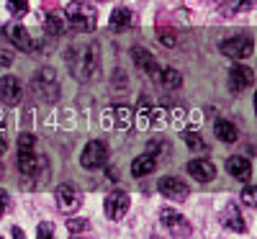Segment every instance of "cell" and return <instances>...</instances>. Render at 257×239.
Segmentation results:
<instances>
[{"label":"cell","instance_id":"cell-9","mask_svg":"<svg viewBox=\"0 0 257 239\" xmlns=\"http://www.w3.org/2000/svg\"><path fill=\"white\" fill-rule=\"evenodd\" d=\"M128 206H132V201H128V195L121 193V190L105 195V216H108L111 221H121L128 211Z\"/></svg>","mask_w":257,"mask_h":239},{"label":"cell","instance_id":"cell-36","mask_svg":"<svg viewBox=\"0 0 257 239\" xmlns=\"http://www.w3.org/2000/svg\"><path fill=\"white\" fill-rule=\"evenodd\" d=\"M105 175H108V180H118V172H116L113 167H108V170H105Z\"/></svg>","mask_w":257,"mask_h":239},{"label":"cell","instance_id":"cell-7","mask_svg":"<svg viewBox=\"0 0 257 239\" xmlns=\"http://www.w3.org/2000/svg\"><path fill=\"white\" fill-rule=\"evenodd\" d=\"M219 49H221V54H224V57H231V59H247V57L252 54L254 44H252V36L239 34V36L224 39L221 44H219Z\"/></svg>","mask_w":257,"mask_h":239},{"label":"cell","instance_id":"cell-13","mask_svg":"<svg viewBox=\"0 0 257 239\" xmlns=\"http://www.w3.org/2000/svg\"><path fill=\"white\" fill-rule=\"evenodd\" d=\"M132 59H134V64L144 72V75H149V77H157L160 75V64H157V59L149 54L144 47H134L132 49Z\"/></svg>","mask_w":257,"mask_h":239},{"label":"cell","instance_id":"cell-40","mask_svg":"<svg viewBox=\"0 0 257 239\" xmlns=\"http://www.w3.org/2000/svg\"><path fill=\"white\" fill-rule=\"evenodd\" d=\"M208 3H216V0H208Z\"/></svg>","mask_w":257,"mask_h":239},{"label":"cell","instance_id":"cell-20","mask_svg":"<svg viewBox=\"0 0 257 239\" xmlns=\"http://www.w3.org/2000/svg\"><path fill=\"white\" fill-rule=\"evenodd\" d=\"M155 165H157V157H155V155H142V157H137V160L132 162L134 178H142V175H147V172H152Z\"/></svg>","mask_w":257,"mask_h":239},{"label":"cell","instance_id":"cell-32","mask_svg":"<svg viewBox=\"0 0 257 239\" xmlns=\"http://www.w3.org/2000/svg\"><path fill=\"white\" fill-rule=\"evenodd\" d=\"M152 121H155L157 126L165 124V111H162V108H155V111H152Z\"/></svg>","mask_w":257,"mask_h":239},{"label":"cell","instance_id":"cell-27","mask_svg":"<svg viewBox=\"0 0 257 239\" xmlns=\"http://www.w3.org/2000/svg\"><path fill=\"white\" fill-rule=\"evenodd\" d=\"M67 229H70L72 234L88 231V229H90V221H88V219H80V216H70V219H67Z\"/></svg>","mask_w":257,"mask_h":239},{"label":"cell","instance_id":"cell-2","mask_svg":"<svg viewBox=\"0 0 257 239\" xmlns=\"http://www.w3.org/2000/svg\"><path fill=\"white\" fill-rule=\"evenodd\" d=\"M31 90L41 98V100H47V103H57L59 95H62V88H59V82H57V75L54 70H39L31 80Z\"/></svg>","mask_w":257,"mask_h":239},{"label":"cell","instance_id":"cell-28","mask_svg":"<svg viewBox=\"0 0 257 239\" xmlns=\"http://www.w3.org/2000/svg\"><path fill=\"white\" fill-rule=\"evenodd\" d=\"M242 201H244V206H249V208L257 206V188H254V185H247V188L242 190Z\"/></svg>","mask_w":257,"mask_h":239},{"label":"cell","instance_id":"cell-16","mask_svg":"<svg viewBox=\"0 0 257 239\" xmlns=\"http://www.w3.org/2000/svg\"><path fill=\"white\" fill-rule=\"evenodd\" d=\"M221 224L231 231H247V221H244V216L242 211L237 208V203H229L224 211H221Z\"/></svg>","mask_w":257,"mask_h":239},{"label":"cell","instance_id":"cell-21","mask_svg":"<svg viewBox=\"0 0 257 239\" xmlns=\"http://www.w3.org/2000/svg\"><path fill=\"white\" fill-rule=\"evenodd\" d=\"M160 80H162V85L167 90H175V88H180L183 85V75L175 70V67H167V70H160V75H157Z\"/></svg>","mask_w":257,"mask_h":239},{"label":"cell","instance_id":"cell-31","mask_svg":"<svg viewBox=\"0 0 257 239\" xmlns=\"http://www.w3.org/2000/svg\"><path fill=\"white\" fill-rule=\"evenodd\" d=\"M8 206H11V195L0 188V219H3V213L8 211Z\"/></svg>","mask_w":257,"mask_h":239},{"label":"cell","instance_id":"cell-22","mask_svg":"<svg viewBox=\"0 0 257 239\" xmlns=\"http://www.w3.org/2000/svg\"><path fill=\"white\" fill-rule=\"evenodd\" d=\"M254 8V0H231V3L224 8V16H234V13H244Z\"/></svg>","mask_w":257,"mask_h":239},{"label":"cell","instance_id":"cell-1","mask_svg":"<svg viewBox=\"0 0 257 239\" xmlns=\"http://www.w3.org/2000/svg\"><path fill=\"white\" fill-rule=\"evenodd\" d=\"M64 62H67L70 72L75 75V80L80 82H88L95 77L98 67H100V54H98V44H75L67 47L64 52Z\"/></svg>","mask_w":257,"mask_h":239},{"label":"cell","instance_id":"cell-18","mask_svg":"<svg viewBox=\"0 0 257 239\" xmlns=\"http://www.w3.org/2000/svg\"><path fill=\"white\" fill-rule=\"evenodd\" d=\"M134 24H137V18L128 8H116L111 13V31H128Z\"/></svg>","mask_w":257,"mask_h":239},{"label":"cell","instance_id":"cell-35","mask_svg":"<svg viewBox=\"0 0 257 239\" xmlns=\"http://www.w3.org/2000/svg\"><path fill=\"white\" fill-rule=\"evenodd\" d=\"M8 152V139H6V134H0V155H6Z\"/></svg>","mask_w":257,"mask_h":239},{"label":"cell","instance_id":"cell-34","mask_svg":"<svg viewBox=\"0 0 257 239\" xmlns=\"http://www.w3.org/2000/svg\"><path fill=\"white\" fill-rule=\"evenodd\" d=\"M160 39H162V44H165V47H173V44H175V36H170V34H162Z\"/></svg>","mask_w":257,"mask_h":239},{"label":"cell","instance_id":"cell-4","mask_svg":"<svg viewBox=\"0 0 257 239\" xmlns=\"http://www.w3.org/2000/svg\"><path fill=\"white\" fill-rule=\"evenodd\" d=\"M18 170L21 175L34 178V175H44L49 170V162L44 155H36L34 149H18Z\"/></svg>","mask_w":257,"mask_h":239},{"label":"cell","instance_id":"cell-17","mask_svg":"<svg viewBox=\"0 0 257 239\" xmlns=\"http://www.w3.org/2000/svg\"><path fill=\"white\" fill-rule=\"evenodd\" d=\"M226 170H229V175H234L242 183H249V178H252V165H249L247 157H229Z\"/></svg>","mask_w":257,"mask_h":239},{"label":"cell","instance_id":"cell-37","mask_svg":"<svg viewBox=\"0 0 257 239\" xmlns=\"http://www.w3.org/2000/svg\"><path fill=\"white\" fill-rule=\"evenodd\" d=\"M13 236H16V239H26V236H24V231H21L18 226H13Z\"/></svg>","mask_w":257,"mask_h":239},{"label":"cell","instance_id":"cell-15","mask_svg":"<svg viewBox=\"0 0 257 239\" xmlns=\"http://www.w3.org/2000/svg\"><path fill=\"white\" fill-rule=\"evenodd\" d=\"M188 172H190V175L196 178L198 183H208V180L216 178V165H213L211 160H206V157H201V160L188 162Z\"/></svg>","mask_w":257,"mask_h":239},{"label":"cell","instance_id":"cell-19","mask_svg":"<svg viewBox=\"0 0 257 239\" xmlns=\"http://www.w3.org/2000/svg\"><path fill=\"white\" fill-rule=\"evenodd\" d=\"M213 134H216V139H221V142H226V144L237 142V137H239L237 126H234L231 121H224V118L213 121Z\"/></svg>","mask_w":257,"mask_h":239},{"label":"cell","instance_id":"cell-39","mask_svg":"<svg viewBox=\"0 0 257 239\" xmlns=\"http://www.w3.org/2000/svg\"><path fill=\"white\" fill-rule=\"evenodd\" d=\"M98 3H108V0H98Z\"/></svg>","mask_w":257,"mask_h":239},{"label":"cell","instance_id":"cell-33","mask_svg":"<svg viewBox=\"0 0 257 239\" xmlns=\"http://www.w3.org/2000/svg\"><path fill=\"white\" fill-rule=\"evenodd\" d=\"M11 62H13V52H0V64L3 67H8Z\"/></svg>","mask_w":257,"mask_h":239},{"label":"cell","instance_id":"cell-11","mask_svg":"<svg viewBox=\"0 0 257 239\" xmlns=\"http://www.w3.org/2000/svg\"><path fill=\"white\" fill-rule=\"evenodd\" d=\"M157 190L165 195V198H173V201H185L188 195H190L188 185L183 180H178V178H162L157 183Z\"/></svg>","mask_w":257,"mask_h":239},{"label":"cell","instance_id":"cell-29","mask_svg":"<svg viewBox=\"0 0 257 239\" xmlns=\"http://www.w3.org/2000/svg\"><path fill=\"white\" fill-rule=\"evenodd\" d=\"M36 239H54V224L41 221L39 229H36Z\"/></svg>","mask_w":257,"mask_h":239},{"label":"cell","instance_id":"cell-26","mask_svg":"<svg viewBox=\"0 0 257 239\" xmlns=\"http://www.w3.org/2000/svg\"><path fill=\"white\" fill-rule=\"evenodd\" d=\"M8 11L16 18H24L29 13V0H8Z\"/></svg>","mask_w":257,"mask_h":239},{"label":"cell","instance_id":"cell-25","mask_svg":"<svg viewBox=\"0 0 257 239\" xmlns=\"http://www.w3.org/2000/svg\"><path fill=\"white\" fill-rule=\"evenodd\" d=\"M183 139L188 142V147H190L193 152H206V142H203L196 132H183Z\"/></svg>","mask_w":257,"mask_h":239},{"label":"cell","instance_id":"cell-3","mask_svg":"<svg viewBox=\"0 0 257 239\" xmlns=\"http://www.w3.org/2000/svg\"><path fill=\"white\" fill-rule=\"evenodd\" d=\"M64 16H67L72 29H77V31H93L95 29V11H93V6L85 3V0H72V3L64 8Z\"/></svg>","mask_w":257,"mask_h":239},{"label":"cell","instance_id":"cell-10","mask_svg":"<svg viewBox=\"0 0 257 239\" xmlns=\"http://www.w3.org/2000/svg\"><path fill=\"white\" fill-rule=\"evenodd\" d=\"M3 31H6V36L11 39V44L18 47L21 52H29V54H31V52L36 49V41L31 39V34L21 26V24H8Z\"/></svg>","mask_w":257,"mask_h":239},{"label":"cell","instance_id":"cell-41","mask_svg":"<svg viewBox=\"0 0 257 239\" xmlns=\"http://www.w3.org/2000/svg\"><path fill=\"white\" fill-rule=\"evenodd\" d=\"M0 239H3V236H0Z\"/></svg>","mask_w":257,"mask_h":239},{"label":"cell","instance_id":"cell-30","mask_svg":"<svg viewBox=\"0 0 257 239\" xmlns=\"http://www.w3.org/2000/svg\"><path fill=\"white\" fill-rule=\"evenodd\" d=\"M36 147V137L34 134H21L18 137V149H34Z\"/></svg>","mask_w":257,"mask_h":239},{"label":"cell","instance_id":"cell-6","mask_svg":"<svg viewBox=\"0 0 257 239\" xmlns=\"http://www.w3.org/2000/svg\"><path fill=\"white\" fill-rule=\"evenodd\" d=\"M105 162H108V147H105V142L93 139V142L85 144V149H82V157H80V165H82L85 170L103 167Z\"/></svg>","mask_w":257,"mask_h":239},{"label":"cell","instance_id":"cell-23","mask_svg":"<svg viewBox=\"0 0 257 239\" xmlns=\"http://www.w3.org/2000/svg\"><path fill=\"white\" fill-rule=\"evenodd\" d=\"M44 24H47V34L49 36H62L64 34V24H62V18L57 13H49Z\"/></svg>","mask_w":257,"mask_h":239},{"label":"cell","instance_id":"cell-8","mask_svg":"<svg viewBox=\"0 0 257 239\" xmlns=\"http://www.w3.org/2000/svg\"><path fill=\"white\" fill-rule=\"evenodd\" d=\"M54 198H57V206H59V211H62V213H75V211L80 208V203H82L80 190H77L75 185H70V183L57 185Z\"/></svg>","mask_w":257,"mask_h":239},{"label":"cell","instance_id":"cell-14","mask_svg":"<svg viewBox=\"0 0 257 239\" xmlns=\"http://www.w3.org/2000/svg\"><path fill=\"white\" fill-rule=\"evenodd\" d=\"M21 95H24V90H21V82L13 75H6L0 80V98H3L6 105H18Z\"/></svg>","mask_w":257,"mask_h":239},{"label":"cell","instance_id":"cell-24","mask_svg":"<svg viewBox=\"0 0 257 239\" xmlns=\"http://www.w3.org/2000/svg\"><path fill=\"white\" fill-rule=\"evenodd\" d=\"M113 113H116V126L118 129H128V126H132V108H128V105H118Z\"/></svg>","mask_w":257,"mask_h":239},{"label":"cell","instance_id":"cell-5","mask_svg":"<svg viewBox=\"0 0 257 239\" xmlns=\"http://www.w3.org/2000/svg\"><path fill=\"white\" fill-rule=\"evenodd\" d=\"M160 221H162V226H165L170 234H173V236L188 239V236L193 234V226H190V221L185 219L183 213L173 211V208H162V211H160Z\"/></svg>","mask_w":257,"mask_h":239},{"label":"cell","instance_id":"cell-12","mask_svg":"<svg viewBox=\"0 0 257 239\" xmlns=\"http://www.w3.org/2000/svg\"><path fill=\"white\" fill-rule=\"evenodd\" d=\"M252 82H254V72L249 67H244V64H234L231 72H229V88L234 93H242L244 88H249Z\"/></svg>","mask_w":257,"mask_h":239},{"label":"cell","instance_id":"cell-38","mask_svg":"<svg viewBox=\"0 0 257 239\" xmlns=\"http://www.w3.org/2000/svg\"><path fill=\"white\" fill-rule=\"evenodd\" d=\"M70 239H85V236H75V234H72V236H70Z\"/></svg>","mask_w":257,"mask_h":239}]
</instances>
